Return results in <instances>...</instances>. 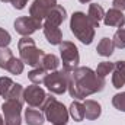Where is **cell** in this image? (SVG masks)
I'll use <instances>...</instances> for the list:
<instances>
[{
  "label": "cell",
  "mask_w": 125,
  "mask_h": 125,
  "mask_svg": "<svg viewBox=\"0 0 125 125\" xmlns=\"http://www.w3.org/2000/svg\"><path fill=\"white\" fill-rule=\"evenodd\" d=\"M105 87V79L99 77L90 67H77L74 71L68 73L67 90L71 97L82 100L87 96L94 94Z\"/></svg>",
  "instance_id": "6da1fadb"
},
{
  "label": "cell",
  "mask_w": 125,
  "mask_h": 125,
  "mask_svg": "<svg viewBox=\"0 0 125 125\" xmlns=\"http://www.w3.org/2000/svg\"><path fill=\"white\" fill-rule=\"evenodd\" d=\"M70 29L74 36L84 45H90L94 39V28L89 16L83 12H74L70 19Z\"/></svg>",
  "instance_id": "7a4b0ae2"
},
{
  "label": "cell",
  "mask_w": 125,
  "mask_h": 125,
  "mask_svg": "<svg viewBox=\"0 0 125 125\" xmlns=\"http://www.w3.org/2000/svg\"><path fill=\"white\" fill-rule=\"evenodd\" d=\"M41 109L44 111L45 119L52 125H65L70 118L68 109L51 94H47V99Z\"/></svg>",
  "instance_id": "3957f363"
},
{
  "label": "cell",
  "mask_w": 125,
  "mask_h": 125,
  "mask_svg": "<svg viewBox=\"0 0 125 125\" xmlns=\"http://www.w3.org/2000/svg\"><path fill=\"white\" fill-rule=\"evenodd\" d=\"M18 50H19V55H21V60L31 65V67H39L41 60L44 57V51L39 50L36 45H35V41L31 39L29 36H23L22 39H19L18 42Z\"/></svg>",
  "instance_id": "277c9868"
},
{
  "label": "cell",
  "mask_w": 125,
  "mask_h": 125,
  "mask_svg": "<svg viewBox=\"0 0 125 125\" xmlns=\"http://www.w3.org/2000/svg\"><path fill=\"white\" fill-rule=\"evenodd\" d=\"M60 55H61V61H62V70H65L67 73H71L79 67L80 55H79L77 47L73 42L62 41L60 44Z\"/></svg>",
  "instance_id": "5b68a950"
},
{
  "label": "cell",
  "mask_w": 125,
  "mask_h": 125,
  "mask_svg": "<svg viewBox=\"0 0 125 125\" xmlns=\"http://www.w3.org/2000/svg\"><path fill=\"white\" fill-rule=\"evenodd\" d=\"M45 87L55 94H62L67 90L68 86V73L65 70H55V71H50L45 76L44 80Z\"/></svg>",
  "instance_id": "8992f818"
},
{
  "label": "cell",
  "mask_w": 125,
  "mask_h": 125,
  "mask_svg": "<svg viewBox=\"0 0 125 125\" xmlns=\"http://www.w3.org/2000/svg\"><path fill=\"white\" fill-rule=\"evenodd\" d=\"M22 105L23 102L15 100V99H6L1 105L3 114H4V124L6 125H21L22 124Z\"/></svg>",
  "instance_id": "52a82bcc"
},
{
  "label": "cell",
  "mask_w": 125,
  "mask_h": 125,
  "mask_svg": "<svg viewBox=\"0 0 125 125\" xmlns=\"http://www.w3.org/2000/svg\"><path fill=\"white\" fill-rule=\"evenodd\" d=\"M39 28H42V21L32 16H21L15 21V31L22 36H29Z\"/></svg>",
  "instance_id": "ba28073f"
},
{
  "label": "cell",
  "mask_w": 125,
  "mask_h": 125,
  "mask_svg": "<svg viewBox=\"0 0 125 125\" xmlns=\"http://www.w3.org/2000/svg\"><path fill=\"white\" fill-rule=\"evenodd\" d=\"M45 99H47L45 90H44L41 86H38V84L28 86V87L23 90V100H25L31 108H42Z\"/></svg>",
  "instance_id": "9c48e42d"
},
{
  "label": "cell",
  "mask_w": 125,
  "mask_h": 125,
  "mask_svg": "<svg viewBox=\"0 0 125 125\" xmlns=\"http://www.w3.org/2000/svg\"><path fill=\"white\" fill-rule=\"evenodd\" d=\"M55 4H57V0H33V3L29 7V16L38 21H42Z\"/></svg>",
  "instance_id": "30bf717a"
},
{
  "label": "cell",
  "mask_w": 125,
  "mask_h": 125,
  "mask_svg": "<svg viewBox=\"0 0 125 125\" xmlns=\"http://www.w3.org/2000/svg\"><path fill=\"white\" fill-rule=\"evenodd\" d=\"M65 18H67L65 9L62 6H60V4H55L48 12V15L45 16V22L44 23H48V25H52V26H60L62 22L65 21Z\"/></svg>",
  "instance_id": "8fae6325"
},
{
  "label": "cell",
  "mask_w": 125,
  "mask_h": 125,
  "mask_svg": "<svg viewBox=\"0 0 125 125\" xmlns=\"http://www.w3.org/2000/svg\"><path fill=\"white\" fill-rule=\"evenodd\" d=\"M103 22H105L106 26H121L122 23H125V16L121 10L112 7L105 13Z\"/></svg>",
  "instance_id": "7c38bea8"
},
{
  "label": "cell",
  "mask_w": 125,
  "mask_h": 125,
  "mask_svg": "<svg viewBox=\"0 0 125 125\" xmlns=\"http://www.w3.org/2000/svg\"><path fill=\"white\" fill-rule=\"evenodd\" d=\"M42 28H44V35H45L47 41L51 45H60L62 42V33L58 26H52V25L44 23Z\"/></svg>",
  "instance_id": "4fadbf2b"
},
{
  "label": "cell",
  "mask_w": 125,
  "mask_h": 125,
  "mask_svg": "<svg viewBox=\"0 0 125 125\" xmlns=\"http://www.w3.org/2000/svg\"><path fill=\"white\" fill-rule=\"evenodd\" d=\"M112 84L115 89H121L125 84V61H116L112 71Z\"/></svg>",
  "instance_id": "5bb4252c"
},
{
  "label": "cell",
  "mask_w": 125,
  "mask_h": 125,
  "mask_svg": "<svg viewBox=\"0 0 125 125\" xmlns=\"http://www.w3.org/2000/svg\"><path fill=\"white\" fill-rule=\"evenodd\" d=\"M83 106H84V118L86 119H90V121L97 119L100 116V114H102V108H100V105L96 100L87 99L83 103Z\"/></svg>",
  "instance_id": "9a60e30c"
},
{
  "label": "cell",
  "mask_w": 125,
  "mask_h": 125,
  "mask_svg": "<svg viewBox=\"0 0 125 125\" xmlns=\"http://www.w3.org/2000/svg\"><path fill=\"white\" fill-rule=\"evenodd\" d=\"M87 16H89V19L92 21V23H93L94 28H99L100 21H102L103 16H105V10H103L102 6H99V4H96V3H92V4L89 6Z\"/></svg>",
  "instance_id": "2e32d148"
},
{
  "label": "cell",
  "mask_w": 125,
  "mask_h": 125,
  "mask_svg": "<svg viewBox=\"0 0 125 125\" xmlns=\"http://www.w3.org/2000/svg\"><path fill=\"white\" fill-rule=\"evenodd\" d=\"M44 121H45V115L41 111H36L32 108L25 111V122L28 125H42Z\"/></svg>",
  "instance_id": "e0dca14e"
},
{
  "label": "cell",
  "mask_w": 125,
  "mask_h": 125,
  "mask_svg": "<svg viewBox=\"0 0 125 125\" xmlns=\"http://www.w3.org/2000/svg\"><path fill=\"white\" fill-rule=\"evenodd\" d=\"M58 65H60V60L54 54H44L41 64H39V67L44 68L45 71H55L58 68Z\"/></svg>",
  "instance_id": "ac0fdd59"
},
{
  "label": "cell",
  "mask_w": 125,
  "mask_h": 125,
  "mask_svg": "<svg viewBox=\"0 0 125 125\" xmlns=\"http://www.w3.org/2000/svg\"><path fill=\"white\" fill-rule=\"evenodd\" d=\"M114 48H115V45H114V41H112V39H109V38H102L100 42L97 44L96 51H97V54L102 55V57H111L112 52H114Z\"/></svg>",
  "instance_id": "d6986e66"
},
{
  "label": "cell",
  "mask_w": 125,
  "mask_h": 125,
  "mask_svg": "<svg viewBox=\"0 0 125 125\" xmlns=\"http://www.w3.org/2000/svg\"><path fill=\"white\" fill-rule=\"evenodd\" d=\"M68 114H70V116H71L76 122L83 121V119H84V106H83V103H80L79 100H74V102L70 105Z\"/></svg>",
  "instance_id": "ffe728a7"
},
{
  "label": "cell",
  "mask_w": 125,
  "mask_h": 125,
  "mask_svg": "<svg viewBox=\"0 0 125 125\" xmlns=\"http://www.w3.org/2000/svg\"><path fill=\"white\" fill-rule=\"evenodd\" d=\"M45 76H47V71L44 68H41V67H36V68H33V70H31L28 73V79L32 82V84H41V83H44Z\"/></svg>",
  "instance_id": "44dd1931"
},
{
  "label": "cell",
  "mask_w": 125,
  "mask_h": 125,
  "mask_svg": "<svg viewBox=\"0 0 125 125\" xmlns=\"http://www.w3.org/2000/svg\"><path fill=\"white\" fill-rule=\"evenodd\" d=\"M114 67H115V62H111V61H102L97 64V68L94 70L96 74L102 79H105L108 74H111L114 71Z\"/></svg>",
  "instance_id": "7402d4cb"
},
{
  "label": "cell",
  "mask_w": 125,
  "mask_h": 125,
  "mask_svg": "<svg viewBox=\"0 0 125 125\" xmlns=\"http://www.w3.org/2000/svg\"><path fill=\"white\" fill-rule=\"evenodd\" d=\"M112 41H114V45L116 48H119V50H124L125 48V23H122L121 26H118V31L115 32Z\"/></svg>",
  "instance_id": "603a6c76"
},
{
  "label": "cell",
  "mask_w": 125,
  "mask_h": 125,
  "mask_svg": "<svg viewBox=\"0 0 125 125\" xmlns=\"http://www.w3.org/2000/svg\"><path fill=\"white\" fill-rule=\"evenodd\" d=\"M12 58H13V52L10 48H0V68L7 70Z\"/></svg>",
  "instance_id": "cb8c5ba5"
},
{
  "label": "cell",
  "mask_w": 125,
  "mask_h": 125,
  "mask_svg": "<svg viewBox=\"0 0 125 125\" xmlns=\"http://www.w3.org/2000/svg\"><path fill=\"white\" fill-rule=\"evenodd\" d=\"M13 84L15 83H13V80L10 77H0V96L6 99L9 92L12 90Z\"/></svg>",
  "instance_id": "d4e9b609"
},
{
  "label": "cell",
  "mask_w": 125,
  "mask_h": 125,
  "mask_svg": "<svg viewBox=\"0 0 125 125\" xmlns=\"http://www.w3.org/2000/svg\"><path fill=\"white\" fill-rule=\"evenodd\" d=\"M23 67H25V62L22 61L21 58L13 57L12 61H10V64H9V67H7V71L12 73V74H16V76H18V74H22Z\"/></svg>",
  "instance_id": "484cf974"
},
{
  "label": "cell",
  "mask_w": 125,
  "mask_h": 125,
  "mask_svg": "<svg viewBox=\"0 0 125 125\" xmlns=\"http://www.w3.org/2000/svg\"><path fill=\"white\" fill-rule=\"evenodd\" d=\"M23 90H25V89H23L19 83H15L6 99H15V100H19V102H25V100H23Z\"/></svg>",
  "instance_id": "4316f807"
},
{
  "label": "cell",
  "mask_w": 125,
  "mask_h": 125,
  "mask_svg": "<svg viewBox=\"0 0 125 125\" xmlns=\"http://www.w3.org/2000/svg\"><path fill=\"white\" fill-rule=\"evenodd\" d=\"M112 105H114L115 109H118L121 112H125V92L115 94L112 97Z\"/></svg>",
  "instance_id": "83f0119b"
},
{
  "label": "cell",
  "mask_w": 125,
  "mask_h": 125,
  "mask_svg": "<svg viewBox=\"0 0 125 125\" xmlns=\"http://www.w3.org/2000/svg\"><path fill=\"white\" fill-rule=\"evenodd\" d=\"M10 42H12L10 33L7 31H4L3 28H0V48H7Z\"/></svg>",
  "instance_id": "f1b7e54d"
},
{
  "label": "cell",
  "mask_w": 125,
  "mask_h": 125,
  "mask_svg": "<svg viewBox=\"0 0 125 125\" xmlns=\"http://www.w3.org/2000/svg\"><path fill=\"white\" fill-rule=\"evenodd\" d=\"M10 3H12V6H13L15 9L22 10V9H25V6L28 4V0H10Z\"/></svg>",
  "instance_id": "f546056e"
},
{
  "label": "cell",
  "mask_w": 125,
  "mask_h": 125,
  "mask_svg": "<svg viewBox=\"0 0 125 125\" xmlns=\"http://www.w3.org/2000/svg\"><path fill=\"white\" fill-rule=\"evenodd\" d=\"M114 9L118 10H125V0H114Z\"/></svg>",
  "instance_id": "4dcf8cb0"
},
{
  "label": "cell",
  "mask_w": 125,
  "mask_h": 125,
  "mask_svg": "<svg viewBox=\"0 0 125 125\" xmlns=\"http://www.w3.org/2000/svg\"><path fill=\"white\" fill-rule=\"evenodd\" d=\"M0 125H4V119H3V116L0 115Z\"/></svg>",
  "instance_id": "1f68e13d"
},
{
  "label": "cell",
  "mask_w": 125,
  "mask_h": 125,
  "mask_svg": "<svg viewBox=\"0 0 125 125\" xmlns=\"http://www.w3.org/2000/svg\"><path fill=\"white\" fill-rule=\"evenodd\" d=\"M80 3H89V1H92V0H79Z\"/></svg>",
  "instance_id": "d6a6232c"
},
{
  "label": "cell",
  "mask_w": 125,
  "mask_h": 125,
  "mask_svg": "<svg viewBox=\"0 0 125 125\" xmlns=\"http://www.w3.org/2000/svg\"><path fill=\"white\" fill-rule=\"evenodd\" d=\"M0 1H3V3H7V1H10V0H0Z\"/></svg>",
  "instance_id": "836d02e7"
},
{
  "label": "cell",
  "mask_w": 125,
  "mask_h": 125,
  "mask_svg": "<svg viewBox=\"0 0 125 125\" xmlns=\"http://www.w3.org/2000/svg\"><path fill=\"white\" fill-rule=\"evenodd\" d=\"M65 125H67V124H65Z\"/></svg>",
  "instance_id": "e575fe53"
}]
</instances>
